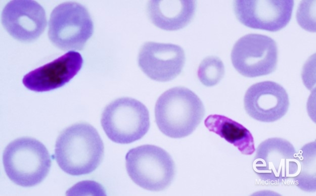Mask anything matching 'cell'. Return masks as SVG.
Returning a JSON list of instances; mask_svg holds the SVG:
<instances>
[{
    "label": "cell",
    "instance_id": "obj_7",
    "mask_svg": "<svg viewBox=\"0 0 316 196\" xmlns=\"http://www.w3.org/2000/svg\"><path fill=\"white\" fill-rule=\"evenodd\" d=\"M231 60L236 70L245 77L252 78L269 74L276 68L277 44L266 35H245L234 44Z\"/></svg>",
    "mask_w": 316,
    "mask_h": 196
},
{
    "label": "cell",
    "instance_id": "obj_12",
    "mask_svg": "<svg viewBox=\"0 0 316 196\" xmlns=\"http://www.w3.org/2000/svg\"><path fill=\"white\" fill-rule=\"evenodd\" d=\"M244 107L252 118L263 122H273L287 112L289 101L287 92L279 84L270 81L258 82L246 91Z\"/></svg>",
    "mask_w": 316,
    "mask_h": 196
},
{
    "label": "cell",
    "instance_id": "obj_10",
    "mask_svg": "<svg viewBox=\"0 0 316 196\" xmlns=\"http://www.w3.org/2000/svg\"><path fill=\"white\" fill-rule=\"evenodd\" d=\"M138 61L141 69L150 78L166 82L180 73L185 62V55L179 45L147 42L141 47Z\"/></svg>",
    "mask_w": 316,
    "mask_h": 196
},
{
    "label": "cell",
    "instance_id": "obj_14",
    "mask_svg": "<svg viewBox=\"0 0 316 196\" xmlns=\"http://www.w3.org/2000/svg\"><path fill=\"white\" fill-rule=\"evenodd\" d=\"M194 1H151L147 12L152 22L165 30L173 31L187 26L195 12Z\"/></svg>",
    "mask_w": 316,
    "mask_h": 196
},
{
    "label": "cell",
    "instance_id": "obj_15",
    "mask_svg": "<svg viewBox=\"0 0 316 196\" xmlns=\"http://www.w3.org/2000/svg\"><path fill=\"white\" fill-rule=\"evenodd\" d=\"M206 127L237 148L243 155L255 151L253 137L250 131L238 122L224 116L214 114L204 120Z\"/></svg>",
    "mask_w": 316,
    "mask_h": 196
},
{
    "label": "cell",
    "instance_id": "obj_3",
    "mask_svg": "<svg viewBox=\"0 0 316 196\" xmlns=\"http://www.w3.org/2000/svg\"><path fill=\"white\" fill-rule=\"evenodd\" d=\"M5 172L15 184L35 186L46 178L51 166V158L46 146L30 137H21L10 142L3 155Z\"/></svg>",
    "mask_w": 316,
    "mask_h": 196
},
{
    "label": "cell",
    "instance_id": "obj_11",
    "mask_svg": "<svg viewBox=\"0 0 316 196\" xmlns=\"http://www.w3.org/2000/svg\"><path fill=\"white\" fill-rule=\"evenodd\" d=\"M2 23L14 38L23 42L36 39L47 25L43 8L34 1H12L4 8Z\"/></svg>",
    "mask_w": 316,
    "mask_h": 196
},
{
    "label": "cell",
    "instance_id": "obj_17",
    "mask_svg": "<svg viewBox=\"0 0 316 196\" xmlns=\"http://www.w3.org/2000/svg\"><path fill=\"white\" fill-rule=\"evenodd\" d=\"M224 74V67L218 57L210 56L205 58L200 63L197 71L200 82L206 86L217 84Z\"/></svg>",
    "mask_w": 316,
    "mask_h": 196
},
{
    "label": "cell",
    "instance_id": "obj_1",
    "mask_svg": "<svg viewBox=\"0 0 316 196\" xmlns=\"http://www.w3.org/2000/svg\"><path fill=\"white\" fill-rule=\"evenodd\" d=\"M104 144L97 130L80 123L64 129L55 145V157L60 168L71 175L87 174L100 164Z\"/></svg>",
    "mask_w": 316,
    "mask_h": 196
},
{
    "label": "cell",
    "instance_id": "obj_6",
    "mask_svg": "<svg viewBox=\"0 0 316 196\" xmlns=\"http://www.w3.org/2000/svg\"><path fill=\"white\" fill-rule=\"evenodd\" d=\"M93 31L91 16L87 9L80 4L64 3L52 12L48 36L53 44L60 49L81 50Z\"/></svg>",
    "mask_w": 316,
    "mask_h": 196
},
{
    "label": "cell",
    "instance_id": "obj_5",
    "mask_svg": "<svg viewBox=\"0 0 316 196\" xmlns=\"http://www.w3.org/2000/svg\"><path fill=\"white\" fill-rule=\"evenodd\" d=\"M101 122L110 139L127 144L140 139L147 133L150 127L149 113L141 102L121 97L106 107Z\"/></svg>",
    "mask_w": 316,
    "mask_h": 196
},
{
    "label": "cell",
    "instance_id": "obj_16",
    "mask_svg": "<svg viewBox=\"0 0 316 196\" xmlns=\"http://www.w3.org/2000/svg\"><path fill=\"white\" fill-rule=\"evenodd\" d=\"M298 169L293 178L295 184L302 190L315 191V143L303 146L297 155Z\"/></svg>",
    "mask_w": 316,
    "mask_h": 196
},
{
    "label": "cell",
    "instance_id": "obj_4",
    "mask_svg": "<svg viewBox=\"0 0 316 196\" xmlns=\"http://www.w3.org/2000/svg\"><path fill=\"white\" fill-rule=\"evenodd\" d=\"M126 168L131 180L150 191L167 188L175 175V165L170 155L163 149L151 144L130 150L125 156Z\"/></svg>",
    "mask_w": 316,
    "mask_h": 196
},
{
    "label": "cell",
    "instance_id": "obj_13",
    "mask_svg": "<svg viewBox=\"0 0 316 196\" xmlns=\"http://www.w3.org/2000/svg\"><path fill=\"white\" fill-rule=\"evenodd\" d=\"M83 64L81 55L75 51L66 54L27 74L22 82L28 89L43 92L59 88L79 71Z\"/></svg>",
    "mask_w": 316,
    "mask_h": 196
},
{
    "label": "cell",
    "instance_id": "obj_9",
    "mask_svg": "<svg viewBox=\"0 0 316 196\" xmlns=\"http://www.w3.org/2000/svg\"><path fill=\"white\" fill-rule=\"evenodd\" d=\"M294 1H236L235 14L239 21L247 27L275 32L289 22Z\"/></svg>",
    "mask_w": 316,
    "mask_h": 196
},
{
    "label": "cell",
    "instance_id": "obj_2",
    "mask_svg": "<svg viewBox=\"0 0 316 196\" xmlns=\"http://www.w3.org/2000/svg\"><path fill=\"white\" fill-rule=\"evenodd\" d=\"M204 114V107L200 98L184 87H175L165 91L155 107L158 128L164 134L173 138L191 134L202 120Z\"/></svg>",
    "mask_w": 316,
    "mask_h": 196
},
{
    "label": "cell",
    "instance_id": "obj_8",
    "mask_svg": "<svg viewBox=\"0 0 316 196\" xmlns=\"http://www.w3.org/2000/svg\"><path fill=\"white\" fill-rule=\"evenodd\" d=\"M253 169L261 180L269 183L279 184L293 178L298 169L295 149L283 138H268L256 148Z\"/></svg>",
    "mask_w": 316,
    "mask_h": 196
}]
</instances>
